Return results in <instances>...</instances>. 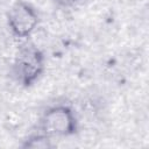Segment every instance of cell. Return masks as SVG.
Instances as JSON below:
<instances>
[{"instance_id": "obj_4", "label": "cell", "mask_w": 149, "mask_h": 149, "mask_svg": "<svg viewBox=\"0 0 149 149\" xmlns=\"http://www.w3.org/2000/svg\"><path fill=\"white\" fill-rule=\"evenodd\" d=\"M51 137L47 136L45 134L41 133L40 130L31 133L26 140H23L21 147L22 148H33V149H47V148H51L52 143H51Z\"/></svg>"}, {"instance_id": "obj_1", "label": "cell", "mask_w": 149, "mask_h": 149, "mask_svg": "<svg viewBox=\"0 0 149 149\" xmlns=\"http://www.w3.org/2000/svg\"><path fill=\"white\" fill-rule=\"evenodd\" d=\"M44 71V52L33 42L23 43L16 51L10 68L14 81L21 87H31L41 79Z\"/></svg>"}, {"instance_id": "obj_3", "label": "cell", "mask_w": 149, "mask_h": 149, "mask_svg": "<svg viewBox=\"0 0 149 149\" xmlns=\"http://www.w3.org/2000/svg\"><path fill=\"white\" fill-rule=\"evenodd\" d=\"M6 19L10 35L19 40L29 38L40 23V14L36 7L23 0H17L10 6Z\"/></svg>"}, {"instance_id": "obj_2", "label": "cell", "mask_w": 149, "mask_h": 149, "mask_svg": "<svg viewBox=\"0 0 149 149\" xmlns=\"http://www.w3.org/2000/svg\"><path fill=\"white\" fill-rule=\"evenodd\" d=\"M79 121L74 109L65 104L49 106L40 116L37 130L47 136L70 137L78 133Z\"/></svg>"}, {"instance_id": "obj_5", "label": "cell", "mask_w": 149, "mask_h": 149, "mask_svg": "<svg viewBox=\"0 0 149 149\" xmlns=\"http://www.w3.org/2000/svg\"><path fill=\"white\" fill-rule=\"evenodd\" d=\"M56 6L59 8H65V9H72L83 6L86 0H52Z\"/></svg>"}]
</instances>
